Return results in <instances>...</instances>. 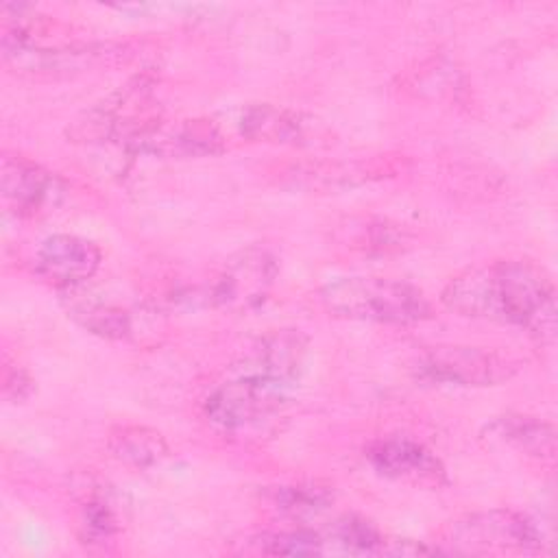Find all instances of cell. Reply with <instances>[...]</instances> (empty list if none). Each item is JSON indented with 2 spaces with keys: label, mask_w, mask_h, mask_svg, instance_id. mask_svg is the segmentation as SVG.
Wrapping results in <instances>:
<instances>
[{
  "label": "cell",
  "mask_w": 558,
  "mask_h": 558,
  "mask_svg": "<svg viewBox=\"0 0 558 558\" xmlns=\"http://www.w3.org/2000/svg\"><path fill=\"white\" fill-rule=\"evenodd\" d=\"M440 303L460 316L493 320L549 338L556 329V286L530 259H495L453 275Z\"/></svg>",
  "instance_id": "obj_1"
},
{
  "label": "cell",
  "mask_w": 558,
  "mask_h": 558,
  "mask_svg": "<svg viewBox=\"0 0 558 558\" xmlns=\"http://www.w3.org/2000/svg\"><path fill=\"white\" fill-rule=\"evenodd\" d=\"M320 305L349 320L416 325L434 316L429 299L416 286L386 277H342L318 290Z\"/></svg>",
  "instance_id": "obj_2"
},
{
  "label": "cell",
  "mask_w": 558,
  "mask_h": 558,
  "mask_svg": "<svg viewBox=\"0 0 558 558\" xmlns=\"http://www.w3.org/2000/svg\"><path fill=\"white\" fill-rule=\"evenodd\" d=\"M543 545V532L530 514L493 508L451 521L434 547L438 554H538Z\"/></svg>",
  "instance_id": "obj_3"
},
{
  "label": "cell",
  "mask_w": 558,
  "mask_h": 558,
  "mask_svg": "<svg viewBox=\"0 0 558 558\" xmlns=\"http://www.w3.org/2000/svg\"><path fill=\"white\" fill-rule=\"evenodd\" d=\"M288 384L235 366L203 401V416L220 432H242L279 414L290 401Z\"/></svg>",
  "instance_id": "obj_4"
},
{
  "label": "cell",
  "mask_w": 558,
  "mask_h": 558,
  "mask_svg": "<svg viewBox=\"0 0 558 558\" xmlns=\"http://www.w3.org/2000/svg\"><path fill=\"white\" fill-rule=\"evenodd\" d=\"M277 272V257L268 248L248 246L231 255L211 281L192 292L190 301L203 307L246 312L268 296Z\"/></svg>",
  "instance_id": "obj_5"
},
{
  "label": "cell",
  "mask_w": 558,
  "mask_h": 558,
  "mask_svg": "<svg viewBox=\"0 0 558 558\" xmlns=\"http://www.w3.org/2000/svg\"><path fill=\"white\" fill-rule=\"evenodd\" d=\"M421 377L464 388L499 386L514 377L517 362L497 351L480 347L440 344L423 351L416 362Z\"/></svg>",
  "instance_id": "obj_6"
},
{
  "label": "cell",
  "mask_w": 558,
  "mask_h": 558,
  "mask_svg": "<svg viewBox=\"0 0 558 558\" xmlns=\"http://www.w3.org/2000/svg\"><path fill=\"white\" fill-rule=\"evenodd\" d=\"M364 458L388 480L423 488H440L449 482L442 460L412 436L395 434L375 438L364 447Z\"/></svg>",
  "instance_id": "obj_7"
},
{
  "label": "cell",
  "mask_w": 558,
  "mask_h": 558,
  "mask_svg": "<svg viewBox=\"0 0 558 558\" xmlns=\"http://www.w3.org/2000/svg\"><path fill=\"white\" fill-rule=\"evenodd\" d=\"M0 185L2 196L20 216L52 211L68 196V183L57 172L22 155L2 157Z\"/></svg>",
  "instance_id": "obj_8"
},
{
  "label": "cell",
  "mask_w": 558,
  "mask_h": 558,
  "mask_svg": "<svg viewBox=\"0 0 558 558\" xmlns=\"http://www.w3.org/2000/svg\"><path fill=\"white\" fill-rule=\"evenodd\" d=\"M105 52V46L81 44V46H39L31 37L15 33L2 35V57L4 63L22 74L35 76H65L87 70ZM107 54V52H105Z\"/></svg>",
  "instance_id": "obj_9"
},
{
  "label": "cell",
  "mask_w": 558,
  "mask_h": 558,
  "mask_svg": "<svg viewBox=\"0 0 558 558\" xmlns=\"http://www.w3.org/2000/svg\"><path fill=\"white\" fill-rule=\"evenodd\" d=\"M100 262L98 244L74 233L48 235L35 253L37 275L63 292L87 283L98 272Z\"/></svg>",
  "instance_id": "obj_10"
},
{
  "label": "cell",
  "mask_w": 558,
  "mask_h": 558,
  "mask_svg": "<svg viewBox=\"0 0 558 558\" xmlns=\"http://www.w3.org/2000/svg\"><path fill=\"white\" fill-rule=\"evenodd\" d=\"M307 353L310 340L305 333L299 329H275L259 338L238 366L294 386L305 371Z\"/></svg>",
  "instance_id": "obj_11"
},
{
  "label": "cell",
  "mask_w": 558,
  "mask_h": 558,
  "mask_svg": "<svg viewBox=\"0 0 558 558\" xmlns=\"http://www.w3.org/2000/svg\"><path fill=\"white\" fill-rule=\"evenodd\" d=\"M238 126L246 140L288 146H310L320 133L312 118L270 102H255L244 107Z\"/></svg>",
  "instance_id": "obj_12"
},
{
  "label": "cell",
  "mask_w": 558,
  "mask_h": 558,
  "mask_svg": "<svg viewBox=\"0 0 558 558\" xmlns=\"http://www.w3.org/2000/svg\"><path fill=\"white\" fill-rule=\"evenodd\" d=\"M137 150L161 157H214L225 150V135L211 120L203 118L181 120L170 126L161 122Z\"/></svg>",
  "instance_id": "obj_13"
},
{
  "label": "cell",
  "mask_w": 558,
  "mask_h": 558,
  "mask_svg": "<svg viewBox=\"0 0 558 558\" xmlns=\"http://www.w3.org/2000/svg\"><path fill=\"white\" fill-rule=\"evenodd\" d=\"M484 436L541 462H554L556 458V429L538 416L519 412L495 416L484 425Z\"/></svg>",
  "instance_id": "obj_14"
},
{
  "label": "cell",
  "mask_w": 558,
  "mask_h": 558,
  "mask_svg": "<svg viewBox=\"0 0 558 558\" xmlns=\"http://www.w3.org/2000/svg\"><path fill=\"white\" fill-rule=\"evenodd\" d=\"M107 447L118 462L133 469H153L166 460L170 451L161 432L137 423H122L111 427Z\"/></svg>",
  "instance_id": "obj_15"
},
{
  "label": "cell",
  "mask_w": 558,
  "mask_h": 558,
  "mask_svg": "<svg viewBox=\"0 0 558 558\" xmlns=\"http://www.w3.org/2000/svg\"><path fill=\"white\" fill-rule=\"evenodd\" d=\"M68 294L72 296L68 303V316L74 318L89 333L105 340H122L131 336L133 318L124 307L107 303L102 299L74 296V292Z\"/></svg>",
  "instance_id": "obj_16"
},
{
  "label": "cell",
  "mask_w": 558,
  "mask_h": 558,
  "mask_svg": "<svg viewBox=\"0 0 558 558\" xmlns=\"http://www.w3.org/2000/svg\"><path fill=\"white\" fill-rule=\"evenodd\" d=\"M251 549L268 556H325L329 554L327 538L323 530H279L262 532L248 541Z\"/></svg>",
  "instance_id": "obj_17"
},
{
  "label": "cell",
  "mask_w": 558,
  "mask_h": 558,
  "mask_svg": "<svg viewBox=\"0 0 558 558\" xmlns=\"http://www.w3.org/2000/svg\"><path fill=\"white\" fill-rule=\"evenodd\" d=\"M266 497L281 512L310 514V512L329 508V504L333 501V488L320 482H299V484L272 486L266 490Z\"/></svg>",
  "instance_id": "obj_18"
},
{
  "label": "cell",
  "mask_w": 558,
  "mask_h": 558,
  "mask_svg": "<svg viewBox=\"0 0 558 558\" xmlns=\"http://www.w3.org/2000/svg\"><path fill=\"white\" fill-rule=\"evenodd\" d=\"M81 527L85 543H109L120 530V517L111 499L102 493H92L81 506Z\"/></svg>",
  "instance_id": "obj_19"
},
{
  "label": "cell",
  "mask_w": 558,
  "mask_h": 558,
  "mask_svg": "<svg viewBox=\"0 0 558 558\" xmlns=\"http://www.w3.org/2000/svg\"><path fill=\"white\" fill-rule=\"evenodd\" d=\"M35 390V381L28 375V371L24 366H20L17 362H9L4 360V368H2V397L9 403H22L26 401Z\"/></svg>",
  "instance_id": "obj_20"
}]
</instances>
